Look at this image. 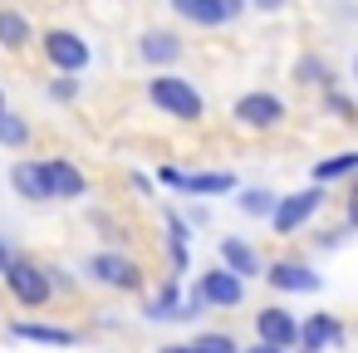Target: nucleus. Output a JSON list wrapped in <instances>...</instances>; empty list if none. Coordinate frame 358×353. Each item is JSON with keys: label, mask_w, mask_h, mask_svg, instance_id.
Wrapping results in <instances>:
<instances>
[{"label": "nucleus", "mask_w": 358, "mask_h": 353, "mask_svg": "<svg viewBox=\"0 0 358 353\" xmlns=\"http://www.w3.org/2000/svg\"><path fill=\"white\" fill-rule=\"evenodd\" d=\"M343 343V324L334 319V314H309L304 324H299V338H294V348L299 353H329V348H338Z\"/></svg>", "instance_id": "9d476101"}, {"label": "nucleus", "mask_w": 358, "mask_h": 353, "mask_svg": "<svg viewBox=\"0 0 358 353\" xmlns=\"http://www.w3.org/2000/svg\"><path fill=\"white\" fill-rule=\"evenodd\" d=\"M157 353H196V343H167V348H157Z\"/></svg>", "instance_id": "7c9ffc66"}, {"label": "nucleus", "mask_w": 358, "mask_h": 353, "mask_svg": "<svg viewBox=\"0 0 358 353\" xmlns=\"http://www.w3.org/2000/svg\"><path fill=\"white\" fill-rule=\"evenodd\" d=\"M0 280H6V289H10L25 309H40V304H50V299H55V289H50V270H45V265H35V260L10 255V265L0 270Z\"/></svg>", "instance_id": "f03ea898"}, {"label": "nucleus", "mask_w": 358, "mask_h": 353, "mask_svg": "<svg viewBox=\"0 0 358 353\" xmlns=\"http://www.w3.org/2000/svg\"><path fill=\"white\" fill-rule=\"evenodd\" d=\"M221 265H226L231 275H241V280H255V275L265 270L260 255H255V245H245V240H236V236L221 240Z\"/></svg>", "instance_id": "4468645a"}, {"label": "nucleus", "mask_w": 358, "mask_h": 353, "mask_svg": "<svg viewBox=\"0 0 358 353\" xmlns=\"http://www.w3.org/2000/svg\"><path fill=\"white\" fill-rule=\"evenodd\" d=\"M353 103H358V99H353Z\"/></svg>", "instance_id": "c9c22d12"}, {"label": "nucleus", "mask_w": 358, "mask_h": 353, "mask_svg": "<svg viewBox=\"0 0 358 353\" xmlns=\"http://www.w3.org/2000/svg\"><path fill=\"white\" fill-rule=\"evenodd\" d=\"M6 265H10V245H6V240H0V270H6Z\"/></svg>", "instance_id": "2f4dec72"}, {"label": "nucleus", "mask_w": 358, "mask_h": 353, "mask_svg": "<svg viewBox=\"0 0 358 353\" xmlns=\"http://www.w3.org/2000/svg\"><path fill=\"white\" fill-rule=\"evenodd\" d=\"M255 6H260V10H280V0H255Z\"/></svg>", "instance_id": "473e14b6"}, {"label": "nucleus", "mask_w": 358, "mask_h": 353, "mask_svg": "<svg viewBox=\"0 0 358 353\" xmlns=\"http://www.w3.org/2000/svg\"><path fill=\"white\" fill-rule=\"evenodd\" d=\"M30 143V123L10 108H0V147H25Z\"/></svg>", "instance_id": "412c9836"}, {"label": "nucleus", "mask_w": 358, "mask_h": 353, "mask_svg": "<svg viewBox=\"0 0 358 353\" xmlns=\"http://www.w3.org/2000/svg\"><path fill=\"white\" fill-rule=\"evenodd\" d=\"M30 40H35V30L20 10H0V50H25Z\"/></svg>", "instance_id": "f3484780"}, {"label": "nucleus", "mask_w": 358, "mask_h": 353, "mask_svg": "<svg viewBox=\"0 0 358 353\" xmlns=\"http://www.w3.org/2000/svg\"><path fill=\"white\" fill-rule=\"evenodd\" d=\"M182 192L187 196H221V192H236V177L231 172H196V177H182Z\"/></svg>", "instance_id": "a211bd4d"}, {"label": "nucleus", "mask_w": 358, "mask_h": 353, "mask_svg": "<svg viewBox=\"0 0 358 353\" xmlns=\"http://www.w3.org/2000/svg\"><path fill=\"white\" fill-rule=\"evenodd\" d=\"M167 6L187 20V25H201V30H216V25H231L226 10L216 6V0H167Z\"/></svg>", "instance_id": "2eb2a0df"}, {"label": "nucleus", "mask_w": 358, "mask_h": 353, "mask_svg": "<svg viewBox=\"0 0 358 353\" xmlns=\"http://www.w3.org/2000/svg\"><path fill=\"white\" fill-rule=\"evenodd\" d=\"M353 172H358V152H338V157L314 162V182H319V187H329V182H338V177H353Z\"/></svg>", "instance_id": "6ab92c4d"}, {"label": "nucleus", "mask_w": 358, "mask_h": 353, "mask_svg": "<svg viewBox=\"0 0 358 353\" xmlns=\"http://www.w3.org/2000/svg\"><path fill=\"white\" fill-rule=\"evenodd\" d=\"M182 177H187V172H177V167H162V172H157V182L172 187V192H182Z\"/></svg>", "instance_id": "bb28decb"}, {"label": "nucleus", "mask_w": 358, "mask_h": 353, "mask_svg": "<svg viewBox=\"0 0 358 353\" xmlns=\"http://www.w3.org/2000/svg\"><path fill=\"white\" fill-rule=\"evenodd\" d=\"M148 99H152L157 113H167V118H177V123H201V113H206L201 89H196L192 79L167 74V69H162L157 79H148Z\"/></svg>", "instance_id": "f257e3e1"}, {"label": "nucleus", "mask_w": 358, "mask_h": 353, "mask_svg": "<svg viewBox=\"0 0 358 353\" xmlns=\"http://www.w3.org/2000/svg\"><path fill=\"white\" fill-rule=\"evenodd\" d=\"M255 338H265V343H275V348H294L299 319H294L289 309H280V304H265V309L255 314Z\"/></svg>", "instance_id": "9b49d317"}, {"label": "nucleus", "mask_w": 358, "mask_h": 353, "mask_svg": "<svg viewBox=\"0 0 358 353\" xmlns=\"http://www.w3.org/2000/svg\"><path fill=\"white\" fill-rule=\"evenodd\" d=\"M10 338H20V343H45V348H74V343H79V333H74V329H59V324H35V319L10 324Z\"/></svg>", "instance_id": "f8f14e48"}, {"label": "nucleus", "mask_w": 358, "mask_h": 353, "mask_svg": "<svg viewBox=\"0 0 358 353\" xmlns=\"http://www.w3.org/2000/svg\"><path fill=\"white\" fill-rule=\"evenodd\" d=\"M40 177H45V187H50V201H79V196L89 192V177H84L69 157H45V162H40Z\"/></svg>", "instance_id": "6e6552de"}, {"label": "nucleus", "mask_w": 358, "mask_h": 353, "mask_svg": "<svg viewBox=\"0 0 358 353\" xmlns=\"http://www.w3.org/2000/svg\"><path fill=\"white\" fill-rule=\"evenodd\" d=\"M353 74H358V55H353Z\"/></svg>", "instance_id": "72a5a7b5"}, {"label": "nucleus", "mask_w": 358, "mask_h": 353, "mask_svg": "<svg viewBox=\"0 0 358 353\" xmlns=\"http://www.w3.org/2000/svg\"><path fill=\"white\" fill-rule=\"evenodd\" d=\"M50 99H55V103H74V99H79V79H74V74L55 79V84H50Z\"/></svg>", "instance_id": "a878e982"}, {"label": "nucleus", "mask_w": 358, "mask_h": 353, "mask_svg": "<svg viewBox=\"0 0 358 353\" xmlns=\"http://www.w3.org/2000/svg\"><path fill=\"white\" fill-rule=\"evenodd\" d=\"M148 319H182V289H177V280H167L162 289H157V299L143 309Z\"/></svg>", "instance_id": "aec40b11"}, {"label": "nucleus", "mask_w": 358, "mask_h": 353, "mask_svg": "<svg viewBox=\"0 0 358 353\" xmlns=\"http://www.w3.org/2000/svg\"><path fill=\"white\" fill-rule=\"evenodd\" d=\"M236 206H241L245 216H270V206H275V192H265V187H250V192H241V196H236Z\"/></svg>", "instance_id": "5701e85b"}, {"label": "nucleus", "mask_w": 358, "mask_h": 353, "mask_svg": "<svg viewBox=\"0 0 358 353\" xmlns=\"http://www.w3.org/2000/svg\"><path fill=\"white\" fill-rule=\"evenodd\" d=\"M241 353H289V348H275V343H265V338H255L250 348H241Z\"/></svg>", "instance_id": "cd10ccee"}, {"label": "nucleus", "mask_w": 358, "mask_h": 353, "mask_svg": "<svg viewBox=\"0 0 358 353\" xmlns=\"http://www.w3.org/2000/svg\"><path fill=\"white\" fill-rule=\"evenodd\" d=\"M201 304H216V309H236L241 299H245V280L241 275H231L226 265H211L201 280H196V289H192Z\"/></svg>", "instance_id": "0eeeda50"}, {"label": "nucleus", "mask_w": 358, "mask_h": 353, "mask_svg": "<svg viewBox=\"0 0 358 353\" xmlns=\"http://www.w3.org/2000/svg\"><path fill=\"white\" fill-rule=\"evenodd\" d=\"M0 108H6V94H0Z\"/></svg>", "instance_id": "f704fd0d"}, {"label": "nucleus", "mask_w": 358, "mask_h": 353, "mask_svg": "<svg viewBox=\"0 0 358 353\" xmlns=\"http://www.w3.org/2000/svg\"><path fill=\"white\" fill-rule=\"evenodd\" d=\"M196 353H241V343H236L231 333L211 329V333H196Z\"/></svg>", "instance_id": "393cba45"}, {"label": "nucleus", "mask_w": 358, "mask_h": 353, "mask_svg": "<svg viewBox=\"0 0 358 353\" xmlns=\"http://www.w3.org/2000/svg\"><path fill=\"white\" fill-rule=\"evenodd\" d=\"M324 108H329L334 118H343V123H358V103H353V99H343V94H338L334 84L324 89Z\"/></svg>", "instance_id": "b1692460"}, {"label": "nucleus", "mask_w": 358, "mask_h": 353, "mask_svg": "<svg viewBox=\"0 0 358 353\" xmlns=\"http://www.w3.org/2000/svg\"><path fill=\"white\" fill-rule=\"evenodd\" d=\"M84 275H89L94 284H103V289H138V284H143L138 260H128V255H118V250L89 255V260H84Z\"/></svg>", "instance_id": "39448f33"}, {"label": "nucleus", "mask_w": 358, "mask_h": 353, "mask_svg": "<svg viewBox=\"0 0 358 353\" xmlns=\"http://www.w3.org/2000/svg\"><path fill=\"white\" fill-rule=\"evenodd\" d=\"M216 6H221V10H226V20H236V15H241V10H245V0H216Z\"/></svg>", "instance_id": "c85d7f7f"}, {"label": "nucleus", "mask_w": 358, "mask_h": 353, "mask_svg": "<svg viewBox=\"0 0 358 353\" xmlns=\"http://www.w3.org/2000/svg\"><path fill=\"white\" fill-rule=\"evenodd\" d=\"M231 118H236L241 128H250V133H270V128H280V123L289 118V108H285V99H280V94L255 89V94H241V99H236Z\"/></svg>", "instance_id": "7ed1b4c3"}, {"label": "nucleus", "mask_w": 358, "mask_h": 353, "mask_svg": "<svg viewBox=\"0 0 358 353\" xmlns=\"http://www.w3.org/2000/svg\"><path fill=\"white\" fill-rule=\"evenodd\" d=\"M40 50H45V59L59 69V74H79V69H89V40H79L74 30H45L40 35Z\"/></svg>", "instance_id": "423d86ee"}, {"label": "nucleus", "mask_w": 358, "mask_h": 353, "mask_svg": "<svg viewBox=\"0 0 358 353\" xmlns=\"http://www.w3.org/2000/svg\"><path fill=\"white\" fill-rule=\"evenodd\" d=\"M294 79H299V84H314V89H329V84H334V69H329L319 55H304V59L294 64Z\"/></svg>", "instance_id": "4be33fe9"}, {"label": "nucleus", "mask_w": 358, "mask_h": 353, "mask_svg": "<svg viewBox=\"0 0 358 353\" xmlns=\"http://www.w3.org/2000/svg\"><path fill=\"white\" fill-rule=\"evenodd\" d=\"M260 275H265L280 294H319V284H324L319 270L304 265V260H275V265H265Z\"/></svg>", "instance_id": "1a4fd4ad"}, {"label": "nucleus", "mask_w": 358, "mask_h": 353, "mask_svg": "<svg viewBox=\"0 0 358 353\" xmlns=\"http://www.w3.org/2000/svg\"><path fill=\"white\" fill-rule=\"evenodd\" d=\"M138 55H143L152 69H167V64L182 59V40H177L172 30H148V35L138 40Z\"/></svg>", "instance_id": "ddd939ff"}, {"label": "nucleus", "mask_w": 358, "mask_h": 353, "mask_svg": "<svg viewBox=\"0 0 358 353\" xmlns=\"http://www.w3.org/2000/svg\"><path fill=\"white\" fill-rule=\"evenodd\" d=\"M348 231H358V187H353V196H348Z\"/></svg>", "instance_id": "c756f323"}, {"label": "nucleus", "mask_w": 358, "mask_h": 353, "mask_svg": "<svg viewBox=\"0 0 358 353\" xmlns=\"http://www.w3.org/2000/svg\"><path fill=\"white\" fill-rule=\"evenodd\" d=\"M324 206V187L314 182V187H304V192H289V196H275V206H270V226L280 231V236H289V231H299L314 211Z\"/></svg>", "instance_id": "20e7f679"}, {"label": "nucleus", "mask_w": 358, "mask_h": 353, "mask_svg": "<svg viewBox=\"0 0 358 353\" xmlns=\"http://www.w3.org/2000/svg\"><path fill=\"white\" fill-rule=\"evenodd\" d=\"M10 187L25 196V201H50V187L40 177V162H15L10 167Z\"/></svg>", "instance_id": "dca6fc26"}]
</instances>
